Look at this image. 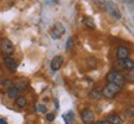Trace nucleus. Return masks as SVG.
Returning <instances> with one entry per match:
<instances>
[{
  "label": "nucleus",
  "instance_id": "obj_16",
  "mask_svg": "<svg viewBox=\"0 0 134 124\" xmlns=\"http://www.w3.org/2000/svg\"><path fill=\"white\" fill-rule=\"evenodd\" d=\"M100 95H102V93L98 89H93V91L90 92V98L91 99H99Z\"/></svg>",
  "mask_w": 134,
  "mask_h": 124
},
{
  "label": "nucleus",
  "instance_id": "obj_25",
  "mask_svg": "<svg viewBox=\"0 0 134 124\" xmlns=\"http://www.w3.org/2000/svg\"><path fill=\"white\" fill-rule=\"evenodd\" d=\"M56 1H57V0H56Z\"/></svg>",
  "mask_w": 134,
  "mask_h": 124
},
{
  "label": "nucleus",
  "instance_id": "obj_24",
  "mask_svg": "<svg viewBox=\"0 0 134 124\" xmlns=\"http://www.w3.org/2000/svg\"><path fill=\"white\" fill-rule=\"evenodd\" d=\"M0 124H8V122L5 119H3V118H0Z\"/></svg>",
  "mask_w": 134,
  "mask_h": 124
},
{
  "label": "nucleus",
  "instance_id": "obj_10",
  "mask_svg": "<svg viewBox=\"0 0 134 124\" xmlns=\"http://www.w3.org/2000/svg\"><path fill=\"white\" fill-rule=\"evenodd\" d=\"M62 63H63V57L61 55H57V56H55V57L52 58L50 67H51V70H52L53 72H57L58 70L62 67Z\"/></svg>",
  "mask_w": 134,
  "mask_h": 124
},
{
  "label": "nucleus",
  "instance_id": "obj_19",
  "mask_svg": "<svg viewBox=\"0 0 134 124\" xmlns=\"http://www.w3.org/2000/svg\"><path fill=\"white\" fill-rule=\"evenodd\" d=\"M36 110L40 112V113L46 114V113H47V107H46L45 104H36Z\"/></svg>",
  "mask_w": 134,
  "mask_h": 124
},
{
  "label": "nucleus",
  "instance_id": "obj_8",
  "mask_svg": "<svg viewBox=\"0 0 134 124\" xmlns=\"http://www.w3.org/2000/svg\"><path fill=\"white\" fill-rule=\"evenodd\" d=\"M130 55V50L127 46H118L117 48V52H115V57L117 60H124L128 58Z\"/></svg>",
  "mask_w": 134,
  "mask_h": 124
},
{
  "label": "nucleus",
  "instance_id": "obj_9",
  "mask_svg": "<svg viewBox=\"0 0 134 124\" xmlns=\"http://www.w3.org/2000/svg\"><path fill=\"white\" fill-rule=\"evenodd\" d=\"M119 61V68L123 71H132L134 67V61L132 58H124V60H118Z\"/></svg>",
  "mask_w": 134,
  "mask_h": 124
},
{
  "label": "nucleus",
  "instance_id": "obj_6",
  "mask_svg": "<svg viewBox=\"0 0 134 124\" xmlns=\"http://www.w3.org/2000/svg\"><path fill=\"white\" fill-rule=\"evenodd\" d=\"M81 119L85 124H93L94 119H96V115L91 109L86 108V109H83L81 112Z\"/></svg>",
  "mask_w": 134,
  "mask_h": 124
},
{
  "label": "nucleus",
  "instance_id": "obj_15",
  "mask_svg": "<svg viewBox=\"0 0 134 124\" xmlns=\"http://www.w3.org/2000/svg\"><path fill=\"white\" fill-rule=\"evenodd\" d=\"M62 118L66 124H73V122H75V113L72 110H68L67 113H65L62 115Z\"/></svg>",
  "mask_w": 134,
  "mask_h": 124
},
{
  "label": "nucleus",
  "instance_id": "obj_12",
  "mask_svg": "<svg viewBox=\"0 0 134 124\" xmlns=\"http://www.w3.org/2000/svg\"><path fill=\"white\" fill-rule=\"evenodd\" d=\"M19 93H20V89L16 86H14V84L8 88V97H9L10 99H15L19 95Z\"/></svg>",
  "mask_w": 134,
  "mask_h": 124
},
{
  "label": "nucleus",
  "instance_id": "obj_3",
  "mask_svg": "<svg viewBox=\"0 0 134 124\" xmlns=\"http://www.w3.org/2000/svg\"><path fill=\"white\" fill-rule=\"evenodd\" d=\"M105 80L108 83H113V84H117V86L123 87L124 86V76L122 75V72L119 71H110L108 72V75L105 77Z\"/></svg>",
  "mask_w": 134,
  "mask_h": 124
},
{
  "label": "nucleus",
  "instance_id": "obj_17",
  "mask_svg": "<svg viewBox=\"0 0 134 124\" xmlns=\"http://www.w3.org/2000/svg\"><path fill=\"white\" fill-rule=\"evenodd\" d=\"M73 47H75V43H73V37H68V40H67V42H66V51L68 52V51H71Z\"/></svg>",
  "mask_w": 134,
  "mask_h": 124
},
{
  "label": "nucleus",
  "instance_id": "obj_20",
  "mask_svg": "<svg viewBox=\"0 0 134 124\" xmlns=\"http://www.w3.org/2000/svg\"><path fill=\"white\" fill-rule=\"evenodd\" d=\"M124 81L125 82H129V83H133V81H134V78H133V70H132V71H129V75L124 76Z\"/></svg>",
  "mask_w": 134,
  "mask_h": 124
},
{
  "label": "nucleus",
  "instance_id": "obj_2",
  "mask_svg": "<svg viewBox=\"0 0 134 124\" xmlns=\"http://www.w3.org/2000/svg\"><path fill=\"white\" fill-rule=\"evenodd\" d=\"M122 89H123V87L117 86V84H113V83H107V84L103 87V89L100 91V93L104 95L105 98H108V99H113V98H114L115 95L118 94Z\"/></svg>",
  "mask_w": 134,
  "mask_h": 124
},
{
  "label": "nucleus",
  "instance_id": "obj_21",
  "mask_svg": "<svg viewBox=\"0 0 134 124\" xmlns=\"http://www.w3.org/2000/svg\"><path fill=\"white\" fill-rule=\"evenodd\" d=\"M46 119H47V122H53L55 120V114L53 113H46Z\"/></svg>",
  "mask_w": 134,
  "mask_h": 124
},
{
  "label": "nucleus",
  "instance_id": "obj_7",
  "mask_svg": "<svg viewBox=\"0 0 134 124\" xmlns=\"http://www.w3.org/2000/svg\"><path fill=\"white\" fill-rule=\"evenodd\" d=\"M3 61H4V65L6 66V68H8L10 72H16L18 71V62L15 61L13 57L5 56Z\"/></svg>",
  "mask_w": 134,
  "mask_h": 124
},
{
  "label": "nucleus",
  "instance_id": "obj_11",
  "mask_svg": "<svg viewBox=\"0 0 134 124\" xmlns=\"http://www.w3.org/2000/svg\"><path fill=\"white\" fill-rule=\"evenodd\" d=\"M82 24H83V26L85 27H87V29H96V22H94V20H93V18H91V16H85L83 19H82Z\"/></svg>",
  "mask_w": 134,
  "mask_h": 124
},
{
  "label": "nucleus",
  "instance_id": "obj_23",
  "mask_svg": "<svg viewBox=\"0 0 134 124\" xmlns=\"http://www.w3.org/2000/svg\"><path fill=\"white\" fill-rule=\"evenodd\" d=\"M55 104H56V107H55V108H56V109H58V108H60V104H58V100L57 99H55Z\"/></svg>",
  "mask_w": 134,
  "mask_h": 124
},
{
  "label": "nucleus",
  "instance_id": "obj_4",
  "mask_svg": "<svg viewBox=\"0 0 134 124\" xmlns=\"http://www.w3.org/2000/svg\"><path fill=\"white\" fill-rule=\"evenodd\" d=\"M15 51L14 43L9 38H0V52L4 53L5 56H10Z\"/></svg>",
  "mask_w": 134,
  "mask_h": 124
},
{
  "label": "nucleus",
  "instance_id": "obj_1",
  "mask_svg": "<svg viewBox=\"0 0 134 124\" xmlns=\"http://www.w3.org/2000/svg\"><path fill=\"white\" fill-rule=\"evenodd\" d=\"M103 8H104V10L107 11V14L109 15L113 20H120L122 19V13H120L118 5L115 4V3L108 0V1H105L104 3Z\"/></svg>",
  "mask_w": 134,
  "mask_h": 124
},
{
  "label": "nucleus",
  "instance_id": "obj_5",
  "mask_svg": "<svg viewBox=\"0 0 134 124\" xmlns=\"http://www.w3.org/2000/svg\"><path fill=\"white\" fill-rule=\"evenodd\" d=\"M66 32V27H65V25L62 22H56V24L52 26V29L50 31V35H51V37L53 40H58V38H61L65 35Z\"/></svg>",
  "mask_w": 134,
  "mask_h": 124
},
{
  "label": "nucleus",
  "instance_id": "obj_14",
  "mask_svg": "<svg viewBox=\"0 0 134 124\" xmlns=\"http://www.w3.org/2000/svg\"><path fill=\"white\" fill-rule=\"evenodd\" d=\"M107 120H108L110 124H122V122H123L119 115H118V114H114V113L108 114V117H107Z\"/></svg>",
  "mask_w": 134,
  "mask_h": 124
},
{
  "label": "nucleus",
  "instance_id": "obj_22",
  "mask_svg": "<svg viewBox=\"0 0 134 124\" xmlns=\"http://www.w3.org/2000/svg\"><path fill=\"white\" fill-rule=\"evenodd\" d=\"M93 124H110L108 120H100V122H94Z\"/></svg>",
  "mask_w": 134,
  "mask_h": 124
},
{
  "label": "nucleus",
  "instance_id": "obj_13",
  "mask_svg": "<svg viewBox=\"0 0 134 124\" xmlns=\"http://www.w3.org/2000/svg\"><path fill=\"white\" fill-rule=\"evenodd\" d=\"M15 105L18 107V108H25L26 105H27V100L25 97L23 95H18L16 98H15Z\"/></svg>",
  "mask_w": 134,
  "mask_h": 124
},
{
  "label": "nucleus",
  "instance_id": "obj_18",
  "mask_svg": "<svg viewBox=\"0 0 134 124\" xmlns=\"http://www.w3.org/2000/svg\"><path fill=\"white\" fill-rule=\"evenodd\" d=\"M0 84L3 87H5V88H9V87H11L14 84V82L11 81V80H9V78H6V80H3V81L0 82Z\"/></svg>",
  "mask_w": 134,
  "mask_h": 124
}]
</instances>
